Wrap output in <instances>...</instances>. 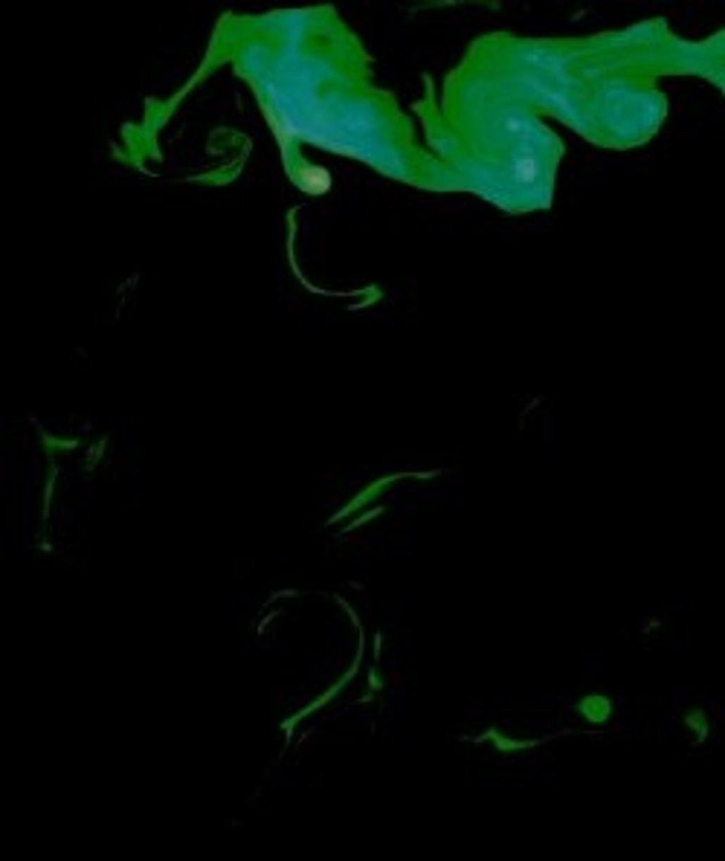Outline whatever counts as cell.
<instances>
[{"label": "cell", "instance_id": "1", "mask_svg": "<svg viewBox=\"0 0 725 861\" xmlns=\"http://www.w3.org/2000/svg\"><path fill=\"white\" fill-rule=\"evenodd\" d=\"M574 713L589 725H607L615 710H612V702L603 696V693H589V696H584L574 705Z\"/></svg>", "mask_w": 725, "mask_h": 861}, {"label": "cell", "instance_id": "2", "mask_svg": "<svg viewBox=\"0 0 725 861\" xmlns=\"http://www.w3.org/2000/svg\"><path fill=\"white\" fill-rule=\"evenodd\" d=\"M299 183H302L305 191H310V195H322V191H328V186H331V174L325 169H320V165H308V169H302V174H299Z\"/></svg>", "mask_w": 725, "mask_h": 861}, {"label": "cell", "instance_id": "3", "mask_svg": "<svg viewBox=\"0 0 725 861\" xmlns=\"http://www.w3.org/2000/svg\"><path fill=\"white\" fill-rule=\"evenodd\" d=\"M537 174H540V160H537L534 154L517 157V162H514V177H517L519 183H531Z\"/></svg>", "mask_w": 725, "mask_h": 861}, {"label": "cell", "instance_id": "4", "mask_svg": "<svg viewBox=\"0 0 725 861\" xmlns=\"http://www.w3.org/2000/svg\"><path fill=\"white\" fill-rule=\"evenodd\" d=\"M485 739H493L499 751H517V748H531V746H534V743H519V739H505L499 731H488Z\"/></svg>", "mask_w": 725, "mask_h": 861}, {"label": "cell", "instance_id": "5", "mask_svg": "<svg viewBox=\"0 0 725 861\" xmlns=\"http://www.w3.org/2000/svg\"><path fill=\"white\" fill-rule=\"evenodd\" d=\"M688 728H693L699 739L705 736V716H702V710H691L688 713Z\"/></svg>", "mask_w": 725, "mask_h": 861}]
</instances>
